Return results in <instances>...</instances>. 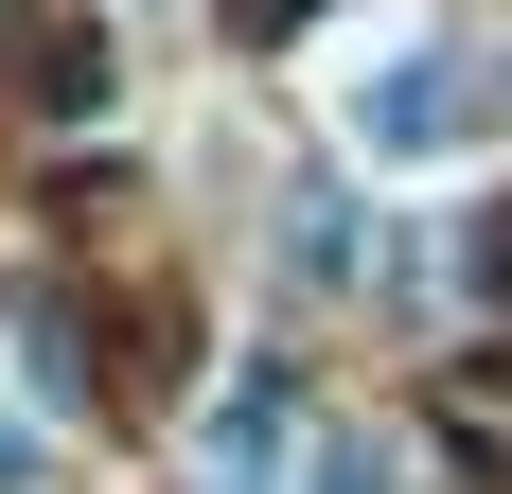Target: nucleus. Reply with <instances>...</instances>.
<instances>
[{
	"label": "nucleus",
	"mask_w": 512,
	"mask_h": 494,
	"mask_svg": "<svg viewBox=\"0 0 512 494\" xmlns=\"http://www.w3.org/2000/svg\"><path fill=\"white\" fill-rule=\"evenodd\" d=\"M18 71H36V106H53V124H89V106H106V36H36Z\"/></svg>",
	"instance_id": "f03ea898"
},
{
	"label": "nucleus",
	"mask_w": 512,
	"mask_h": 494,
	"mask_svg": "<svg viewBox=\"0 0 512 494\" xmlns=\"http://www.w3.org/2000/svg\"><path fill=\"white\" fill-rule=\"evenodd\" d=\"M477 283H495V300H512V212H495V230H477Z\"/></svg>",
	"instance_id": "39448f33"
},
{
	"label": "nucleus",
	"mask_w": 512,
	"mask_h": 494,
	"mask_svg": "<svg viewBox=\"0 0 512 494\" xmlns=\"http://www.w3.org/2000/svg\"><path fill=\"white\" fill-rule=\"evenodd\" d=\"M301 494H389V442H318V477Z\"/></svg>",
	"instance_id": "7ed1b4c3"
},
{
	"label": "nucleus",
	"mask_w": 512,
	"mask_h": 494,
	"mask_svg": "<svg viewBox=\"0 0 512 494\" xmlns=\"http://www.w3.org/2000/svg\"><path fill=\"white\" fill-rule=\"evenodd\" d=\"M230 18H248V36H301V18H318V0H230Z\"/></svg>",
	"instance_id": "20e7f679"
},
{
	"label": "nucleus",
	"mask_w": 512,
	"mask_h": 494,
	"mask_svg": "<svg viewBox=\"0 0 512 494\" xmlns=\"http://www.w3.org/2000/svg\"><path fill=\"white\" fill-rule=\"evenodd\" d=\"M354 142L371 159H442L460 142V71H442V53H389V71L354 89Z\"/></svg>",
	"instance_id": "f257e3e1"
}]
</instances>
